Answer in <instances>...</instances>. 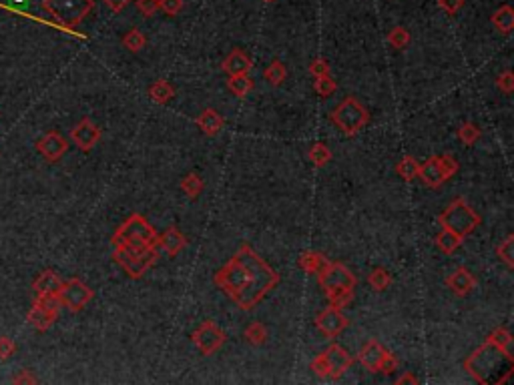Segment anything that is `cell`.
I'll list each match as a JSON object with an SVG mask.
<instances>
[{
    "mask_svg": "<svg viewBox=\"0 0 514 385\" xmlns=\"http://www.w3.org/2000/svg\"><path fill=\"white\" fill-rule=\"evenodd\" d=\"M286 74H288V70L284 67V63H279V61H273V63L266 68V72H264L266 81H268L269 85H273V87L281 85V83L286 81Z\"/></svg>",
    "mask_w": 514,
    "mask_h": 385,
    "instance_id": "cell-32",
    "label": "cell"
},
{
    "mask_svg": "<svg viewBox=\"0 0 514 385\" xmlns=\"http://www.w3.org/2000/svg\"><path fill=\"white\" fill-rule=\"evenodd\" d=\"M464 367L478 384H506L511 373L514 371V355L504 351L494 341L486 340L464 362Z\"/></svg>",
    "mask_w": 514,
    "mask_h": 385,
    "instance_id": "cell-2",
    "label": "cell"
},
{
    "mask_svg": "<svg viewBox=\"0 0 514 385\" xmlns=\"http://www.w3.org/2000/svg\"><path fill=\"white\" fill-rule=\"evenodd\" d=\"M458 136H460V141H462L464 145H474V143L478 141V136H480V129H478L476 125H472V123H466V125L460 127Z\"/></svg>",
    "mask_w": 514,
    "mask_h": 385,
    "instance_id": "cell-39",
    "label": "cell"
},
{
    "mask_svg": "<svg viewBox=\"0 0 514 385\" xmlns=\"http://www.w3.org/2000/svg\"><path fill=\"white\" fill-rule=\"evenodd\" d=\"M315 325H317V329L324 333V335H328V337H337L348 325H350V321L348 318L337 309V307H328V309H324L317 319H315Z\"/></svg>",
    "mask_w": 514,
    "mask_h": 385,
    "instance_id": "cell-14",
    "label": "cell"
},
{
    "mask_svg": "<svg viewBox=\"0 0 514 385\" xmlns=\"http://www.w3.org/2000/svg\"><path fill=\"white\" fill-rule=\"evenodd\" d=\"M438 4L442 10H446L448 14H456L464 6V0H438Z\"/></svg>",
    "mask_w": 514,
    "mask_h": 385,
    "instance_id": "cell-45",
    "label": "cell"
},
{
    "mask_svg": "<svg viewBox=\"0 0 514 385\" xmlns=\"http://www.w3.org/2000/svg\"><path fill=\"white\" fill-rule=\"evenodd\" d=\"M12 384H37V377H34V375H30V371H28V369H23L19 375H14V377H12Z\"/></svg>",
    "mask_w": 514,
    "mask_h": 385,
    "instance_id": "cell-46",
    "label": "cell"
},
{
    "mask_svg": "<svg viewBox=\"0 0 514 385\" xmlns=\"http://www.w3.org/2000/svg\"><path fill=\"white\" fill-rule=\"evenodd\" d=\"M354 363V357L337 343H332L322 355H317L312 362V371L319 377H332V379H337L342 377L350 365Z\"/></svg>",
    "mask_w": 514,
    "mask_h": 385,
    "instance_id": "cell-8",
    "label": "cell"
},
{
    "mask_svg": "<svg viewBox=\"0 0 514 385\" xmlns=\"http://www.w3.org/2000/svg\"><path fill=\"white\" fill-rule=\"evenodd\" d=\"M438 223L442 229H448L454 235H458L460 239H464L466 235H470L476 227L480 225V217L472 211V207L464 199H456L438 217Z\"/></svg>",
    "mask_w": 514,
    "mask_h": 385,
    "instance_id": "cell-6",
    "label": "cell"
},
{
    "mask_svg": "<svg viewBox=\"0 0 514 385\" xmlns=\"http://www.w3.org/2000/svg\"><path fill=\"white\" fill-rule=\"evenodd\" d=\"M264 2H273V0H264Z\"/></svg>",
    "mask_w": 514,
    "mask_h": 385,
    "instance_id": "cell-50",
    "label": "cell"
},
{
    "mask_svg": "<svg viewBox=\"0 0 514 385\" xmlns=\"http://www.w3.org/2000/svg\"><path fill=\"white\" fill-rule=\"evenodd\" d=\"M215 285L224 289L241 309H253L266 295L277 287L279 275L251 249L244 245L229 259L224 269L215 273Z\"/></svg>",
    "mask_w": 514,
    "mask_h": 385,
    "instance_id": "cell-1",
    "label": "cell"
},
{
    "mask_svg": "<svg viewBox=\"0 0 514 385\" xmlns=\"http://www.w3.org/2000/svg\"><path fill=\"white\" fill-rule=\"evenodd\" d=\"M332 123L344 135L352 136L370 123V114L362 107L359 101H356L354 96H348L332 113Z\"/></svg>",
    "mask_w": 514,
    "mask_h": 385,
    "instance_id": "cell-9",
    "label": "cell"
},
{
    "mask_svg": "<svg viewBox=\"0 0 514 385\" xmlns=\"http://www.w3.org/2000/svg\"><path fill=\"white\" fill-rule=\"evenodd\" d=\"M456 171H458V163H456L454 157H450V155H438V157H432V159L426 160L424 165H420L418 177L424 181L426 187L438 189L450 177H454Z\"/></svg>",
    "mask_w": 514,
    "mask_h": 385,
    "instance_id": "cell-10",
    "label": "cell"
},
{
    "mask_svg": "<svg viewBox=\"0 0 514 385\" xmlns=\"http://www.w3.org/2000/svg\"><path fill=\"white\" fill-rule=\"evenodd\" d=\"M181 189L185 191V195H187L189 199H197L199 193L203 191L201 177H199L197 173H189V175L181 181Z\"/></svg>",
    "mask_w": 514,
    "mask_h": 385,
    "instance_id": "cell-29",
    "label": "cell"
},
{
    "mask_svg": "<svg viewBox=\"0 0 514 385\" xmlns=\"http://www.w3.org/2000/svg\"><path fill=\"white\" fill-rule=\"evenodd\" d=\"M310 70H312V74L317 79V76H328L330 74V67H328V63L324 61V59H315L312 63V67H310Z\"/></svg>",
    "mask_w": 514,
    "mask_h": 385,
    "instance_id": "cell-44",
    "label": "cell"
},
{
    "mask_svg": "<svg viewBox=\"0 0 514 385\" xmlns=\"http://www.w3.org/2000/svg\"><path fill=\"white\" fill-rule=\"evenodd\" d=\"M159 8L169 17H175L183 10V0H159Z\"/></svg>",
    "mask_w": 514,
    "mask_h": 385,
    "instance_id": "cell-42",
    "label": "cell"
},
{
    "mask_svg": "<svg viewBox=\"0 0 514 385\" xmlns=\"http://www.w3.org/2000/svg\"><path fill=\"white\" fill-rule=\"evenodd\" d=\"M112 259L125 269V273L133 279L143 277L159 259V247L151 249H131V247H115Z\"/></svg>",
    "mask_w": 514,
    "mask_h": 385,
    "instance_id": "cell-7",
    "label": "cell"
},
{
    "mask_svg": "<svg viewBox=\"0 0 514 385\" xmlns=\"http://www.w3.org/2000/svg\"><path fill=\"white\" fill-rule=\"evenodd\" d=\"M68 149V143L65 136H61L59 133H55V131H50V133H46L43 138H39L37 141V151L45 157L48 163H57V160L61 159L65 153H67Z\"/></svg>",
    "mask_w": 514,
    "mask_h": 385,
    "instance_id": "cell-16",
    "label": "cell"
},
{
    "mask_svg": "<svg viewBox=\"0 0 514 385\" xmlns=\"http://www.w3.org/2000/svg\"><path fill=\"white\" fill-rule=\"evenodd\" d=\"M308 157H310V160H312L315 167H326L332 160V151L324 143H315L312 149H310Z\"/></svg>",
    "mask_w": 514,
    "mask_h": 385,
    "instance_id": "cell-31",
    "label": "cell"
},
{
    "mask_svg": "<svg viewBox=\"0 0 514 385\" xmlns=\"http://www.w3.org/2000/svg\"><path fill=\"white\" fill-rule=\"evenodd\" d=\"M112 247H131V249H151L159 247V233L149 221L135 213L112 235Z\"/></svg>",
    "mask_w": 514,
    "mask_h": 385,
    "instance_id": "cell-4",
    "label": "cell"
},
{
    "mask_svg": "<svg viewBox=\"0 0 514 385\" xmlns=\"http://www.w3.org/2000/svg\"><path fill=\"white\" fill-rule=\"evenodd\" d=\"M496 87L500 89L502 92H506V94H511L514 91V74L513 70H506V72H502L498 79H496Z\"/></svg>",
    "mask_w": 514,
    "mask_h": 385,
    "instance_id": "cell-41",
    "label": "cell"
},
{
    "mask_svg": "<svg viewBox=\"0 0 514 385\" xmlns=\"http://www.w3.org/2000/svg\"><path fill=\"white\" fill-rule=\"evenodd\" d=\"M388 43L394 46V48H398V50H402L408 46L410 43V32L402 28V26H396V28H392L390 30V34H388Z\"/></svg>",
    "mask_w": 514,
    "mask_h": 385,
    "instance_id": "cell-35",
    "label": "cell"
},
{
    "mask_svg": "<svg viewBox=\"0 0 514 385\" xmlns=\"http://www.w3.org/2000/svg\"><path fill=\"white\" fill-rule=\"evenodd\" d=\"M92 6V0H43V8L46 12L68 30L83 23Z\"/></svg>",
    "mask_w": 514,
    "mask_h": 385,
    "instance_id": "cell-5",
    "label": "cell"
},
{
    "mask_svg": "<svg viewBox=\"0 0 514 385\" xmlns=\"http://www.w3.org/2000/svg\"><path fill=\"white\" fill-rule=\"evenodd\" d=\"M446 285L456 295H466L476 287V277L470 271H466L464 267H460V269H456L448 277Z\"/></svg>",
    "mask_w": 514,
    "mask_h": 385,
    "instance_id": "cell-20",
    "label": "cell"
},
{
    "mask_svg": "<svg viewBox=\"0 0 514 385\" xmlns=\"http://www.w3.org/2000/svg\"><path fill=\"white\" fill-rule=\"evenodd\" d=\"M59 318V311H52V309H46L41 303L34 301V305L30 307L28 315H26V321L37 329V331H46L52 327V323Z\"/></svg>",
    "mask_w": 514,
    "mask_h": 385,
    "instance_id": "cell-17",
    "label": "cell"
},
{
    "mask_svg": "<svg viewBox=\"0 0 514 385\" xmlns=\"http://www.w3.org/2000/svg\"><path fill=\"white\" fill-rule=\"evenodd\" d=\"M436 245L440 247V251H444L446 255H450V253H454V251L462 245V239H460L458 235H454L452 231L442 229V231H440V235L436 237Z\"/></svg>",
    "mask_w": 514,
    "mask_h": 385,
    "instance_id": "cell-28",
    "label": "cell"
},
{
    "mask_svg": "<svg viewBox=\"0 0 514 385\" xmlns=\"http://www.w3.org/2000/svg\"><path fill=\"white\" fill-rule=\"evenodd\" d=\"M149 96L155 101L157 105H165L175 96V89L167 81H155L149 89Z\"/></svg>",
    "mask_w": 514,
    "mask_h": 385,
    "instance_id": "cell-25",
    "label": "cell"
},
{
    "mask_svg": "<svg viewBox=\"0 0 514 385\" xmlns=\"http://www.w3.org/2000/svg\"><path fill=\"white\" fill-rule=\"evenodd\" d=\"M137 8L145 17H155L159 10V0H137Z\"/></svg>",
    "mask_w": 514,
    "mask_h": 385,
    "instance_id": "cell-43",
    "label": "cell"
},
{
    "mask_svg": "<svg viewBox=\"0 0 514 385\" xmlns=\"http://www.w3.org/2000/svg\"><path fill=\"white\" fill-rule=\"evenodd\" d=\"M159 247L169 257H175L177 253L187 247V239L183 237V233L177 227H169L163 235H159Z\"/></svg>",
    "mask_w": 514,
    "mask_h": 385,
    "instance_id": "cell-18",
    "label": "cell"
},
{
    "mask_svg": "<svg viewBox=\"0 0 514 385\" xmlns=\"http://www.w3.org/2000/svg\"><path fill=\"white\" fill-rule=\"evenodd\" d=\"M59 299L70 311H81L92 299V289L89 285H85L81 279H68V281H63Z\"/></svg>",
    "mask_w": 514,
    "mask_h": 385,
    "instance_id": "cell-12",
    "label": "cell"
},
{
    "mask_svg": "<svg viewBox=\"0 0 514 385\" xmlns=\"http://www.w3.org/2000/svg\"><path fill=\"white\" fill-rule=\"evenodd\" d=\"M492 24L502 32V34H508L514 28V10L506 4V6H500L494 14H492Z\"/></svg>",
    "mask_w": 514,
    "mask_h": 385,
    "instance_id": "cell-24",
    "label": "cell"
},
{
    "mask_svg": "<svg viewBox=\"0 0 514 385\" xmlns=\"http://www.w3.org/2000/svg\"><path fill=\"white\" fill-rule=\"evenodd\" d=\"M488 340L494 341L496 345H500L504 351L513 353V335L508 333V329H496Z\"/></svg>",
    "mask_w": 514,
    "mask_h": 385,
    "instance_id": "cell-38",
    "label": "cell"
},
{
    "mask_svg": "<svg viewBox=\"0 0 514 385\" xmlns=\"http://www.w3.org/2000/svg\"><path fill=\"white\" fill-rule=\"evenodd\" d=\"M418 171H420V163L414 159V157H410V155H406V157L396 165V173L402 177L404 181H414V179L418 177Z\"/></svg>",
    "mask_w": 514,
    "mask_h": 385,
    "instance_id": "cell-27",
    "label": "cell"
},
{
    "mask_svg": "<svg viewBox=\"0 0 514 385\" xmlns=\"http://www.w3.org/2000/svg\"><path fill=\"white\" fill-rule=\"evenodd\" d=\"M195 123L201 127L203 133L209 136L217 135V133L224 129V125H225L224 116L217 113L215 109H205V111H203V113L195 118Z\"/></svg>",
    "mask_w": 514,
    "mask_h": 385,
    "instance_id": "cell-22",
    "label": "cell"
},
{
    "mask_svg": "<svg viewBox=\"0 0 514 385\" xmlns=\"http://www.w3.org/2000/svg\"><path fill=\"white\" fill-rule=\"evenodd\" d=\"M313 89H315V92H317L319 96H330V94H334L335 92L337 85L334 83V79L328 74V76H317L315 83H313Z\"/></svg>",
    "mask_w": 514,
    "mask_h": 385,
    "instance_id": "cell-37",
    "label": "cell"
},
{
    "mask_svg": "<svg viewBox=\"0 0 514 385\" xmlns=\"http://www.w3.org/2000/svg\"><path fill=\"white\" fill-rule=\"evenodd\" d=\"M17 353V343L10 337H0V362L10 360Z\"/></svg>",
    "mask_w": 514,
    "mask_h": 385,
    "instance_id": "cell-40",
    "label": "cell"
},
{
    "mask_svg": "<svg viewBox=\"0 0 514 385\" xmlns=\"http://www.w3.org/2000/svg\"><path fill=\"white\" fill-rule=\"evenodd\" d=\"M224 70L229 74V76H235V74H247L251 70V61L247 56L244 50L235 48L227 59L224 61Z\"/></svg>",
    "mask_w": 514,
    "mask_h": 385,
    "instance_id": "cell-21",
    "label": "cell"
},
{
    "mask_svg": "<svg viewBox=\"0 0 514 385\" xmlns=\"http://www.w3.org/2000/svg\"><path fill=\"white\" fill-rule=\"evenodd\" d=\"M191 340L199 347L203 355H213L225 343V333L215 325V321H203L193 331Z\"/></svg>",
    "mask_w": 514,
    "mask_h": 385,
    "instance_id": "cell-13",
    "label": "cell"
},
{
    "mask_svg": "<svg viewBox=\"0 0 514 385\" xmlns=\"http://www.w3.org/2000/svg\"><path fill=\"white\" fill-rule=\"evenodd\" d=\"M145 45H147V39H145V34H143L139 28H131V30L123 37V46H125L127 50H131V52L143 50Z\"/></svg>",
    "mask_w": 514,
    "mask_h": 385,
    "instance_id": "cell-30",
    "label": "cell"
},
{
    "mask_svg": "<svg viewBox=\"0 0 514 385\" xmlns=\"http://www.w3.org/2000/svg\"><path fill=\"white\" fill-rule=\"evenodd\" d=\"M319 287L326 291L332 307H346L354 299V287H356V277L344 263H332L317 275Z\"/></svg>",
    "mask_w": 514,
    "mask_h": 385,
    "instance_id": "cell-3",
    "label": "cell"
},
{
    "mask_svg": "<svg viewBox=\"0 0 514 385\" xmlns=\"http://www.w3.org/2000/svg\"><path fill=\"white\" fill-rule=\"evenodd\" d=\"M358 360L366 369L378 371V373H392L398 365V360L386 347H382L376 340H370L362 347Z\"/></svg>",
    "mask_w": 514,
    "mask_h": 385,
    "instance_id": "cell-11",
    "label": "cell"
},
{
    "mask_svg": "<svg viewBox=\"0 0 514 385\" xmlns=\"http://www.w3.org/2000/svg\"><path fill=\"white\" fill-rule=\"evenodd\" d=\"M368 281L376 291H386V287L392 283V275L386 269H382V267H376L374 271L368 275Z\"/></svg>",
    "mask_w": 514,
    "mask_h": 385,
    "instance_id": "cell-33",
    "label": "cell"
},
{
    "mask_svg": "<svg viewBox=\"0 0 514 385\" xmlns=\"http://www.w3.org/2000/svg\"><path fill=\"white\" fill-rule=\"evenodd\" d=\"M70 141L85 153H89L90 149L101 141V129L90 121V118H83L72 131H70Z\"/></svg>",
    "mask_w": 514,
    "mask_h": 385,
    "instance_id": "cell-15",
    "label": "cell"
},
{
    "mask_svg": "<svg viewBox=\"0 0 514 385\" xmlns=\"http://www.w3.org/2000/svg\"><path fill=\"white\" fill-rule=\"evenodd\" d=\"M227 87H229V91L233 92L237 98H244L247 92L253 89V81L247 74H235V76H229Z\"/></svg>",
    "mask_w": 514,
    "mask_h": 385,
    "instance_id": "cell-26",
    "label": "cell"
},
{
    "mask_svg": "<svg viewBox=\"0 0 514 385\" xmlns=\"http://www.w3.org/2000/svg\"><path fill=\"white\" fill-rule=\"evenodd\" d=\"M416 382H418V379H416L414 375H410V373H408V375H404V377H400V379H398V384H416Z\"/></svg>",
    "mask_w": 514,
    "mask_h": 385,
    "instance_id": "cell-48",
    "label": "cell"
},
{
    "mask_svg": "<svg viewBox=\"0 0 514 385\" xmlns=\"http://www.w3.org/2000/svg\"><path fill=\"white\" fill-rule=\"evenodd\" d=\"M10 4H12V6H26L28 0H10Z\"/></svg>",
    "mask_w": 514,
    "mask_h": 385,
    "instance_id": "cell-49",
    "label": "cell"
},
{
    "mask_svg": "<svg viewBox=\"0 0 514 385\" xmlns=\"http://www.w3.org/2000/svg\"><path fill=\"white\" fill-rule=\"evenodd\" d=\"M109 8H111L112 12H121L129 2H133V0H103Z\"/></svg>",
    "mask_w": 514,
    "mask_h": 385,
    "instance_id": "cell-47",
    "label": "cell"
},
{
    "mask_svg": "<svg viewBox=\"0 0 514 385\" xmlns=\"http://www.w3.org/2000/svg\"><path fill=\"white\" fill-rule=\"evenodd\" d=\"M513 247H514V237L513 235H508L506 239H504V243H500L498 247H496V253H498V257L513 269L514 267V253H513Z\"/></svg>",
    "mask_w": 514,
    "mask_h": 385,
    "instance_id": "cell-36",
    "label": "cell"
},
{
    "mask_svg": "<svg viewBox=\"0 0 514 385\" xmlns=\"http://www.w3.org/2000/svg\"><path fill=\"white\" fill-rule=\"evenodd\" d=\"M61 287H63V279L55 271H50V269L41 273L32 283L34 295H59Z\"/></svg>",
    "mask_w": 514,
    "mask_h": 385,
    "instance_id": "cell-19",
    "label": "cell"
},
{
    "mask_svg": "<svg viewBox=\"0 0 514 385\" xmlns=\"http://www.w3.org/2000/svg\"><path fill=\"white\" fill-rule=\"evenodd\" d=\"M246 337L249 340V343H253V345H264L266 340H268V329H266L264 323L255 321V323H251L246 329Z\"/></svg>",
    "mask_w": 514,
    "mask_h": 385,
    "instance_id": "cell-34",
    "label": "cell"
},
{
    "mask_svg": "<svg viewBox=\"0 0 514 385\" xmlns=\"http://www.w3.org/2000/svg\"><path fill=\"white\" fill-rule=\"evenodd\" d=\"M328 265H330V259H326V255L315 253V251H308V253H304V255L299 257V267L308 273L319 275Z\"/></svg>",
    "mask_w": 514,
    "mask_h": 385,
    "instance_id": "cell-23",
    "label": "cell"
}]
</instances>
